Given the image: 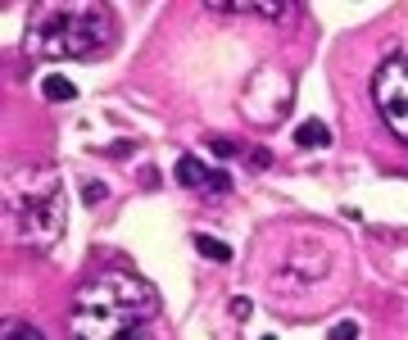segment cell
Masks as SVG:
<instances>
[{
    "label": "cell",
    "instance_id": "277c9868",
    "mask_svg": "<svg viewBox=\"0 0 408 340\" xmlns=\"http://www.w3.org/2000/svg\"><path fill=\"white\" fill-rule=\"evenodd\" d=\"M372 100L381 109V123L408 145V55H390L372 78Z\"/></svg>",
    "mask_w": 408,
    "mask_h": 340
},
{
    "label": "cell",
    "instance_id": "7c38bea8",
    "mask_svg": "<svg viewBox=\"0 0 408 340\" xmlns=\"http://www.w3.org/2000/svg\"><path fill=\"white\" fill-rule=\"evenodd\" d=\"M209 150H214V154H222V159H231V154H236V145H231L227 137H209Z\"/></svg>",
    "mask_w": 408,
    "mask_h": 340
},
{
    "label": "cell",
    "instance_id": "ba28073f",
    "mask_svg": "<svg viewBox=\"0 0 408 340\" xmlns=\"http://www.w3.org/2000/svg\"><path fill=\"white\" fill-rule=\"evenodd\" d=\"M41 95H46L51 105H59V100H73V95H78V87H73L68 78H59V73H51V78L41 82Z\"/></svg>",
    "mask_w": 408,
    "mask_h": 340
},
{
    "label": "cell",
    "instance_id": "9c48e42d",
    "mask_svg": "<svg viewBox=\"0 0 408 340\" xmlns=\"http://www.w3.org/2000/svg\"><path fill=\"white\" fill-rule=\"evenodd\" d=\"M195 250H200L204 259H218V263L231 259V245H222V240H214V236H195Z\"/></svg>",
    "mask_w": 408,
    "mask_h": 340
},
{
    "label": "cell",
    "instance_id": "52a82bcc",
    "mask_svg": "<svg viewBox=\"0 0 408 340\" xmlns=\"http://www.w3.org/2000/svg\"><path fill=\"white\" fill-rule=\"evenodd\" d=\"M295 145L300 150H318V145H331V132L323 123H300L295 127Z\"/></svg>",
    "mask_w": 408,
    "mask_h": 340
},
{
    "label": "cell",
    "instance_id": "8fae6325",
    "mask_svg": "<svg viewBox=\"0 0 408 340\" xmlns=\"http://www.w3.org/2000/svg\"><path fill=\"white\" fill-rule=\"evenodd\" d=\"M327 340H358V322H336Z\"/></svg>",
    "mask_w": 408,
    "mask_h": 340
},
{
    "label": "cell",
    "instance_id": "3957f363",
    "mask_svg": "<svg viewBox=\"0 0 408 340\" xmlns=\"http://www.w3.org/2000/svg\"><path fill=\"white\" fill-rule=\"evenodd\" d=\"M114 41V9L95 0H46L28 18V51L46 59H100Z\"/></svg>",
    "mask_w": 408,
    "mask_h": 340
},
{
    "label": "cell",
    "instance_id": "7a4b0ae2",
    "mask_svg": "<svg viewBox=\"0 0 408 340\" xmlns=\"http://www.w3.org/2000/svg\"><path fill=\"white\" fill-rule=\"evenodd\" d=\"M5 223L23 250H55L68 227V196L59 168L46 159L14 164L5 173Z\"/></svg>",
    "mask_w": 408,
    "mask_h": 340
},
{
    "label": "cell",
    "instance_id": "6da1fadb",
    "mask_svg": "<svg viewBox=\"0 0 408 340\" xmlns=\"http://www.w3.org/2000/svg\"><path fill=\"white\" fill-rule=\"evenodd\" d=\"M159 295L122 268H100L68 299V340H155Z\"/></svg>",
    "mask_w": 408,
    "mask_h": 340
},
{
    "label": "cell",
    "instance_id": "4fadbf2b",
    "mask_svg": "<svg viewBox=\"0 0 408 340\" xmlns=\"http://www.w3.org/2000/svg\"><path fill=\"white\" fill-rule=\"evenodd\" d=\"M100 196H109V191L95 186V181H86V204H100Z\"/></svg>",
    "mask_w": 408,
    "mask_h": 340
},
{
    "label": "cell",
    "instance_id": "30bf717a",
    "mask_svg": "<svg viewBox=\"0 0 408 340\" xmlns=\"http://www.w3.org/2000/svg\"><path fill=\"white\" fill-rule=\"evenodd\" d=\"M5 340H46V336L32 322H5Z\"/></svg>",
    "mask_w": 408,
    "mask_h": 340
},
{
    "label": "cell",
    "instance_id": "8992f818",
    "mask_svg": "<svg viewBox=\"0 0 408 340\" xmlns=\"http://www.w3.org/2000/svg\"><path fill=\"white\" fill-rule=\"evenodd\" d=\"M177 181H182V186H204V191H209V181H214V168H204L200 159L182 154V159H177Z\"/></svg>",
    "mask_w": 408,
    "mask_h": 340
},
{
    "label": "cell",
    "instance_id": "5b68a950",
    "mask_svg": "<svg viewBox=\"0 0 408 340\" xmlns=\"http://www.w3.org/2000/svg\"><path fill=\"white\" fill-rule=\"evenodd\" d=\"M327 277V250L323 245H308V240H300L291 254H286V272H277L272 282L277 286H308V282H323Z\"/></svg>",
    "mask_w": 408,
    "mask_h": 340
}]
</instances>
